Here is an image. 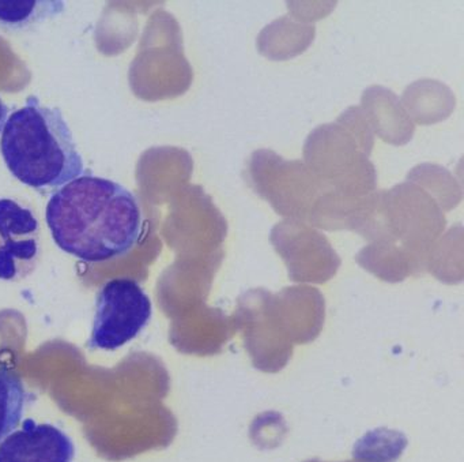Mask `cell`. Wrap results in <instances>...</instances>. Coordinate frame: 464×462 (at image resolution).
<instances>
[{"label": "cell", "mask_w": 464, "mask_h": 462, "mask_svg": "<svg viewBox=\"0 0 464 462\" xmlns=\"http://www.w3.org/2000/svg\"><path fill=\"white\" fill-rule=\"evenodd\" d=\"M45 219L56 246L89 263L129 254L143 231V211L135 194L91 171L53 192Z\"/></svg>", "instance_id": "1"}, {"label": "cell", "mask_w": 464, "mask_h": 462, "mask_svg": "<svg viewBox=\"0 0 464 462\" xmlns=\"http://www.w3.org/2000/svg\"><path fill=\"white\" fill-rule=\"evenodd\" d=\"M0 153L15 179L39 192L59 190L85 172L63 113L42 105L36 96L7 118Z\"/></svg>", "instance_id": "2"}, {"label": "cell", "mask_w": 464, "mask_h": 462, "mask_svg": "<svg viewBox=\"0 0 464 462\" xmlns=\"http://www.w3.org/2000/svg\"><path fill=\"white\" fill-rule=\"evenodd\" d=\"M153 314L150 298L135 280L113 279L97 293L91 349L116 350L150 322Z\"/></svg>", "instance_id": "3"}, {"label": "cell", "mask_w": 464, "mask_h": 462, "mask_svg": "<svg viewBox=\"0 0 464 462\" xmlns=\"http://www.w3.org/2000/svg\"><path fill=\"white\" fill-rule=\"evenodd\" d=\"M40 222L34 211L14 198H0V280L20 281L40 260Z\"/></svg>", "instance_id": "4"}, {"label": "cell", "mask_w": 464, "mask_h": 462, "mask_svg": "<svg viewBox=\"0 0 464 462\" xmlns=\"http://www.w3.org/2000/svg\"><path fill=\"white\" fill-rule=\"evenodd\" d=\"M74 456V443L66 432L32 418L0 443V462H72Z\"/></svg>", "instance_id": "5"}, {"label": "cell", "mask_w": 464, "mask_h": 462, "mask_svg": "<svg viewBox=\"0 0 464 462\" xmlns=\"http://www.w3.org/2000/svg\"><path fill=\"white\" fill-rule=\"evenodd\" d=\"M63 2L0 0V28L23 31L63 12Z\"/></svg>", "instance_id": "6"}, {"label": "cell", "mask_w": 464, "mask_h": 462, "mask_svg": "<svg viewBox=\"0 0 464 462\" xmlns=\"http://www.w3.org/2000/svg\"><path fill=\"white\" fill-rule=\"evenodd\" d=\"M26 396L20 378L10 369H0V442L20 424Z\"/></svg>", "instance_id": "7"}, {"label": "cell", "mask_w": 464, "mask_h": 462, "mask_svg": "<svg viewBox=\"0 0 464 462\" xmlns=\"http://www.w3.org/2000/svg\"><path fill=\"white\" fill-rule=\"evenodd\" d=\"M9 107L5 104L4 100L0 99V134L4 132L5 124H6L7 118H9Z\"/></svg>", "instance_id": "8"}]
</instances>
